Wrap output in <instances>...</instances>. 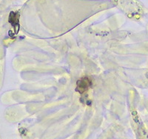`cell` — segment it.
Masks as SVG:
<instances>
[{
	"label": "cell",
	"instance_id": "1",
	"mask_svg": "<svg viewBox=\"0 0 148 139\" xmlns=\"http://www.w3.org/2000/svg\"><path fill=\"white\" fill-rule=\"evenodd\" d=\"M92 86V81L90 80L88 77H84L82 79L79 80L76 83V92L80 94H83L86 92Z\"/></svg>",
	"mask_w": 148,
	"mask_h": 139
},
{
	"label": "cell",
	"instance_id": "2",
	"mask_svg": "<svg viewBox=\"0 0 148 139\" xmlns=\"http://www.w3.org/2000/svg\"><path fill=\"white\" fill-rule=\"evenodd\" d=\"M19 17H20V14L18 12L11 11L9 16V22L14 27L17 28L18 30L19 29Z\"/></svg>",
	"mask_w": 148,
	"mask_h": 139
}]
</instances>
